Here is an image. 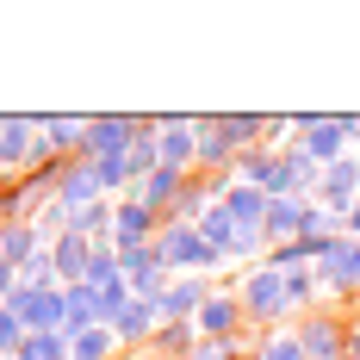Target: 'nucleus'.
Wrapping results in <instances>:
<instances>
[{
  "label": "nucleus",
  "mask_w": 360,
  "mask_h": 360,
  "mask_svg": "<svg viewBox=\"0 0 360 360\" xmlns=\"http://www.w3.org/2000/svg\"><path fill=\"white\" fill-rule=\"evenodd\" d=\"M354 168H329V180H323V193H329V205H348L354 199Z\"/></svg>",
  "instance_id": "obj_11"
},
{
  "label": "nucleus",
  "mask_w": 360,
  "mask_h": 360,
  "mask_svg": "<svg viewBox=\"0 0 360 360\" xmlns=\"http://www.w3.org/2000/svg\"><path fill=\"white\" fill-rule=\"evenodd\" d=\"M267 360H304V348H298V335H274V348H267Z\"/></svg>",
  "instance_id": "obj_19"
},
{
  "label": "nucleus",
  "mask_w": 360,
  "mask_h": 360,
  "mask_svg": "<svg viewBox=\"0 0 360 360\" xmlns=\"http://www.w3.org/2000/svg\"><path fill=\"white\" fill-rule=\"evenodd\" d=\"M106 354H112V329L106 323H94V329L75 335V360H106Z\"/></svg>",
  "instance_id": "obj_8"
},
{
  "label": "nucleus",
  "mask_w": 360,
  "mask_h": 360,
  "mask_svg": "<svg viewBox=\"0 0 360 360\" xmlns=\"http://www.w3.org/2000/svg\"><path fill=\"white\" fill-rule=\"evenodd\" d=\"M25 360H63V342L37 329V335H25Z\"/></svg>",
  "instance_id": "obj_15"
},
{
  "label": "nucleus",
  "mask_w": 360,
  "mask_h": 360,
  "mask_svg": "<svg viewBox=\"0 0 360 360\" xmlns=\"http://www.w3.org/2000/svg\"><path fill=\"white\" fill-rule=\"evenodd\" d=\"M304 354L329 360V354H335V329H329V323H311V329H304Z\"/></svg>",
  "instance_id": "obj_14"
},
{
  "label": "nucleus",
  "mask_w": 360,
  "mask_h": 360,
  "mask_svg": "<svg viewBox=\"0 0 360 360\" xmlns=\"http://www.w3.org/2000/svg\"><path fill=\"white\" fill-rule=\"evenodd\" d=\"M25 143H32V124H6V131H0V162H19Z\"/></svg>",
  "instance_id": "obj_12"
},
{
  "label": "nucleus",
  "mask_w": 360,
  "mask_h": 360,
  "mask_svg": "<svg viewBox=\"0 0 360 360\" xmlns=\"http://www.w3.org/2000/svg\"><path fill=\"white\" fill-rule=\"evenodd\" d=\"M236 317H243V298H212V304H199V323L212 329V335H224Z\"/></svg>",
  "instance_id": "obj_5"
},
{
  "label": "nucleus",
  "mask_w": 360,
  "mask_h": 360,
  "mask_svg": "<svg viewBox=\"0 0 360 360\" xmlns=\"http://www.w3.org/2000/svg\"><path fill=\"white\" fill-rule=\"evenodd\" d=\"M205 280H174V286L162 292V298H155V311H168V317H186V311H199V304H205Z\"/></svg>",
  "instance_id": "obj_4"
},
{
  "label": "nucleus",
  "mask_w": 360,
  "mask_h": 360,
  "mask_svg": "<svg viewBox=\"0 0 360 360\" xmlns=\"http://www.w3.org/2000/svg\"><path fill=\"white\" fill-rule=\"evenodd\" d=\"M236 298H243L249 317H274V311L292 304V286L280 280V274H261V280H249V292H236Z\"/></svg>",
  "instance_id": "obj_1"
},
{
  "label": "nucleus",
  "mask_w": 360,
  "mask_h": 360,
  "mask_svg": "<svg viewBox=\"0 0 360 360\" xmlns=\"http://www.w3.org/2000/svg\"><path fill=\"white\" fill-rule=\"evenodd\" d=\"M348 131H354V124H323V131L311 137V155H335V143H342Z\"/></svg>",
  "instance_id": "obj_17"
},
{
  "label": "nucleus",
  "mask_w": 360,
  "mask_h": 360,
  "mask_svg": "<svg viewBox=\"0 0 360 360\" xmlns=\"http://www.w3.org/2000/svg\"><path fill=\"white\" fill-rule=\"evenodd\" d=\"M6 286H13V267H6V261H0V298H6Z\"/></svg>",
  "instance_id": "obj_20"
},
{
  "label": "nucleus",
  "mask_w": 360,
  "mask_h": 360,
  "mask_svg": "<svg viewBox=\"0 0 360 360\" xmlns=\"http://www.w3.org/2000/svg\"><path fill=\"white\" fill-rule=\"evenodd\" d=\"M329 286H360V249H329Z\"/></svg>",
  "instance_id": "obj_6"
},
{
  "label": "nucleus",
  "mask_w": 360,
  "mask_h": 360,
  "mask_svg": "<svg viewBox=\"0 0 360 360\" xmlns=\"http://www.w3.org/2000/svg\"><path fill=\"white\" fill-rule=\"evenodd\" d=\"M87 261H94V255H87V236H63V249H56L50 267H63V274H87Z\"/></svg>",
  "instance_id": "obj_9"
},
{
  "label": "nucleus",
  "mask_w": 360,
  "mask_h": 360,
  "mask_svg": "<svg viewBox=\"0 0 360 360\" xmlns=\"http://www.w3.org/2000/svg\"><path fill=\"white\" fill-rule=\"evenodd\" d=\"M137 230H149V205H124V212H118V243L137 249Z\"/></svg>",
  "instance_id": "obj_10"
},
{
  "label": "nucleus",
  "mask_w": 360,
  "mask_h": 360,
  "mask_svg": "<svg viewBox=\"0 0 360 360\" xmlns=\"http://www.w3.org/2000/svg\"><path fill=\"white\" fill-rule=\"evenodd\" d=\"M155 255H162V261H174V267H212V261H217V249L199 236V230H174Z\"/></svg>",
  "instance_id": "obj_2"
},
{
  "label": "nucleus",
  "mask_w": 360,
  "mask_h": 360,
  "mask_svg": "<svg viewBox=\"0 0 360 360\" xmlns=\"http://www.w3.org/2000/svg\"><path fill=\"white\" fill-rule=\"evenodd\" d=\"M162 155H168V168H180V162L193 155V137H186V131H168V137H162Z\"/></svg>",
  "instance_id": "obj_18"
},
{
  "label": "nucleus",
  "mask_w": 360,
  "mask_h": 360,
  "mask_svg": "<svg viewBox=\"0 0 360 360\" xmlns=\"http://www.w3.org/2000/svg\"><path fill=\"white\" fill-rule=\"evenodd\" d=\"M0 255H6V267L25 261V255H32V230H6V236H0Z\"/></svg>",
  "instance_id": "obj_16"
},
{
  "label": "nucleus",
  "mask_w": 360,
  "mask_h": 360,
  "mask_svg": "<svg viewBox=\"0 0 360 360\" xmlns=\"http://www.w3.org/2000/svg\"><path fill=\"white\" fill-rule=\"evenodd\" d=\"M13 317H19V323H63V317H69V298H56V292H25V298H13Z\"/></svg>",
  "instance_id": "obj_3"
},
{
  "label": "nucleus",
  "mask_w": 360,
  "mask_h": 360,
  "mask_svg": "<svg viewBox=\"0 0 360 360\" xmlns=\"http://www.w3.org/2000/svg\"><path fill=\"white\" fill-rule=\"evenodd\" d=\"M261 205H267V193H261V186H236L224 212H230V224H243V217L255 224V217H261Z\"/></svg>",
  "instance_id": "obj_7"
},
{
  "label": "nucleus",
  "mask_w": 360,
  "mask_h": 360,
  "mask_svg": "<svg viewBox=\"0 0 360 360\" xmlns=\"http://www.w3.org/2000/svg\"><path fill=\"white\" fill-rule=\"evenodd\" d=\"M174 186H180V168H155V180H149V193H143V205H162V199H174Z\"/></svg>",
  "instance_id": "obj_13"
},
{
  "label": "nucleus",
  "mask_w": 360,
  "mask_h": 360,
  "mask_svg": "<svg viewBox=\"0 0 360 360\" xmlns=\"http://www.w3.org/2000/svg\"><path fill=\"white\" fill-rule=\"evenodd\" d=\"M193 360H230V354H224V348H205V354H193Z\"/></svg>",
  "instance_id": "obj_21"
}]
</instances>
